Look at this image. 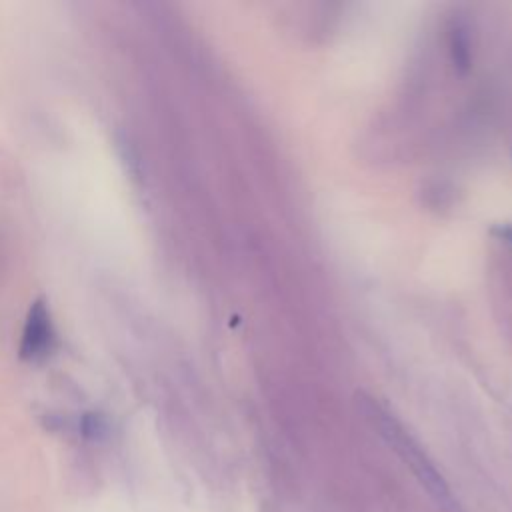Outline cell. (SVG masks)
<instances>
[{"mask_svg":"<svg viewBox=\"0 0 512 512\" xmlns=\"http://www.w3.org/2000/svg\"><path fill=\"white\" fill-rule=\"evenodd\" d=\"M356 400L366 420L374 426V430H378L384 442L412 470V474L422 484V488L430 494L436 506L442 508V512H464L458 500L454 498L450 486L446 484L444 476L438 472L436 464L430 460V456L418 444V440L400 424V420L394 414H390L378 400H374L364 392H360Z\"/></svg>","mask_w":512,"mask_h":512,"instance_id":"obj_1","label":"cell"},{"mask_svg":"<svg viewBox=\"0 0 512 512\" xmlns=\"http://www.w3.org/2000/svg\"><path fill=\"white\" fill-rule=\"evenodd\" d=\"M52 344H54V328H52L50 312L46 304L38 300L32 304L28 312L24 332H22L20 352L28 360H40L52 350Z\"/></svg>","mask_w":512,"mask_h":512,"instance_id":"obj_2","label":"cell"},{"mask_svg":"<svg viewBox=\"0 0 512 512\" xmlns=\"http://www.w3.org/2000/svg\"><path fill=\"white\" fill-rule=\"evenodd\" d=\"M452 54H454V64L462 70H466L470 66V42L466 32L456 26L452 30Z\"/></svg>","mask_w":512,"mask_h":512,"instance_id":"obj_3","label":"cell"}]
</instances>
